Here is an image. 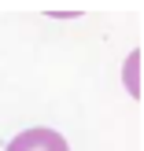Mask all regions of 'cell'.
Returning a JSON list of instances; mask_svg holds the SVG:
<instances>
[{
	"label": "cell",
	"mask_w": 144,
	"mask_h": 151,
	"mask_svg": "<svg viewBox=\"0 0 144 151\" xmlns=\"http://www.w3.org/2000/svg\"><path fill=\"white\" fill-rule=\"evenodd\" d=\"M7 151H70V147H67V140L59 137L56 129H44V125H37V129L19 133V137L7 144Z\"/></svg>",
	"instance_id": "1"
}]
</instances>
